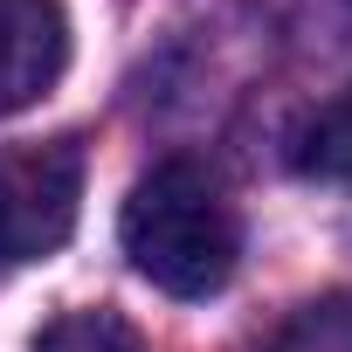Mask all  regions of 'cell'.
Masks as SVG:
<instances>
[{
	"label": "cell",
	"instance_id": "6da1fadb",
	"mask_svg": "<svg viewBox=\"0 0 352 352\" xmlns=\"http://www.w3.org/2000/svg\"><path fill=\"white\" fill-rule=\"evenodd\" d=\"M118 242H124L131 270L152 290H166V297H214L235 276L242 221H235L228 194L194 159H166L131 187Z\"/></svg>",
	"mask_w": 352,
	"mask_h": 352
},
{
	"label": "cell",
	"instance_id": "7a4b0ae2",
	"mask_svg": "<svg viewBox=\"0 0 352 352\" xmlns=\"http://www.w3.org/2000/svg\"><path fill=\"white\" fill-rule=\"evenodd\" d=\"M83 201V145H0V263L56 256L76 228Z\"/></svg>",
	"mask_w": 352,
	"mask_h": 352
},
{
	"label": "cell",
	"instance_id": "3957f363",
	"mask_svg": "<svg viewBox=\"0 0 352 352\" xmlns=\"http://www.w3.org/2000/svg\"><path fill=\"white\" fill-rule=\"evenodd\" d=\"M69 69L63 0H0V118L49 97Z\"/></svg>",
	"mask_w": 352,
	"mask_h": 352
},
{
	"label": "cell",
	"instance_id": "277c9868",
	"mask_svg": "<svg viewBox=\"0 0 352 352\" xmlns=\"http://www.w3.org/2000/svg\"><path fill=\"white\" fill-rule=\"evenodd\" d=\"M290 159H297V173H311V180H352V83L304 118Z\"/></svg>",
	"mask_w": 352,
	"mask_h": 352
},
{
	"label": "cell",
	"instance_id": "5b68a950",
	"mask_svg": "<svg viewBox=\"0 0 352 352\" xmlns=\"http://www.w3.org/2000/svg\"><path fill=\"white\" fill-rule=\"evenodd\" d=\"M270 352H352V290L311 297L304 311L283 318V331L270 338Z\"/></svg>",
	"mask_w": 352,
	"mask_h": 352
},
{
	"label": "cell",
	"instance_id": "8992f818",
	"mask_svg": "<svg viewBox=\"0 0 352 352\" xmlns=\"http://www.w3.org/2000/svg\"><path fill=\"white\" fill-rule=\"evenodd\" d=\"M35 352H138V331H131L118 311L83 304V311H63V318L35 338Z\"/></svg>",
	"mask_w": 352,
	"mask_h": 352
}]
</instances>
